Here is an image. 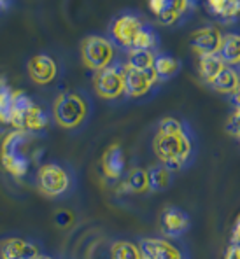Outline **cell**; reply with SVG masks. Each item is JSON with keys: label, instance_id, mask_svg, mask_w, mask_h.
<instances>
[{"label": "cell", "instance_id": "cell-1", "mask_svg": "<svg viewBox=\"0 0 240 259\" xmlns=\"http://www.w3.org/2000/svg\"><path fill=\"white\" fill-rule=\"evenodd\" d=\"M153 149L162 165H165L170 172L181 170L193 156V140L189 132L177 135L156 133L153 140Z\"/></svg>", "mask_w": 240, "mask_h": 259}, {"label": "cell", "instance_id": "cell-2", "mask_svg": "<svg viewBox=\"0 0 240 259\" xmlns=\"http://www.w3.org/2000/svg\"><path fill=\"white\" fill-rule=\"evenodd\" d=\"M30 133L23 130H14L4 139L0 149V161L2 166L14 177H25L30 170L32 156L28 154Z\"/></svg>", "mask_w": 240, "mask_h": 259}, {"label": "cell", "instance_id": "cell-3", "mask_svg": "<svg viewBox=\"0 0 240 259\" xmlns=\"http://www.w3.org/2000/svg\"><path fill=\"white\" fill-rule=\"evenodd\" d=\"M90 105L88 100L77 91H65L56 97L53 104V116L55 121L65 130L79 128L86 121Z\"/></svg>", "mask_w": 240, "mask_h": 259}, {"label": "cell", "instance_id": "cell-4", "mask_svg": "<svg viewBox=\"0 0 240 259\" xmlns=\"http://www.w3.org/2000/svg\"><path fill=\"white\" fill-rule=\"evenodd\" d=\"M81 56L83 63L93 72L104 70L114 63L116 46L110 39H105L102 35H90L81 44Z\"/></svg>", "mask_w": 240, "mask_h": 259}, {"label": "cell", "instance_id": "cell-5", "mask_svg": "<svg viewBox=\"0 0 240 259\" xmlns=\"http://www.w3.org/2000/svg\"><path fill=\"white\" fill-rule=\"evenodd\" d=\"M37 189L49 198L62 196L70 188V175L58 163H46L37 172Z\"/></svg>", "mask_w": 240, "mask_h": 259}, {"label": "cell", "instance_id": "cell-6", "mask_svg": "<svg viewBox=\"0 0 240 259\" xmlns=\"http://www.w3.org/2000/svg\"><path fill=\"white\" fill-rule=\"evenodd\" d=\"M93 88L98 97L104 98V100H116L121 95H125L123 65L112 63L104 70L95 72Z\"/></svg>", "mask_w": 240, "mask_h": 259}, {"label": "cell", "instance_id": "cell-7", "mask_svg": "<svg viewBox=\"0 0 240 259\" xmlns=\"http://www.w3.org/2000/svg\"><path fill=\"white\" fill-rule=\"evenodd\" d=\"M144 25L146 23L140 20L139 16H135V14H121V16H117L116 20L110 23V40L117 48L130 51V49H133V42H135L139 32L144 28Z\"/></svg>", "mask_w": 240, "mask_h": 259}, {"label": "cell", "instance_id": "cell-8", "mask_svg": "<svg viewBox=\"0 0 240 259\" xmlns=\"http://www.w3.org/2000/svg\"><path fill=\"white\" fill-rule=\"evenodd\" d=\"M125 77V95L130 98H140L151 91L156 82L159 81L154 68L151 70H137L128 65H123Z\"/></svg>", "mask_w": 240, "mask_h": 259}, {"label": "cell", "instance_id": "cell-9", "mask_svg": "<svg viewBox=\"0 0 240 259\" xmlns=\"http://www.w3.org/2000/svg\"><path fill=\"white\" fill-rule=\"evenodd\" d=\"M221 42H223V33L216 26H204L193 32L189 46L200 56L218 55Z\"/></svg>", "mask_w": 240, "mask_h": 259}, {"label": "cell", "instance_id": "cell-10", "mask_svg": "<svg viewBox=\"0 0 240 259\" xmlns=\"http://www.w3.org/2000/svg\"><path fill=\"white\" fill-rule=\"evenodd\" d=\"M28 75L35 84H49L58 75V65L49 55H35L28 60Z\"/></svg>", "mask_w": 240, "mask_h": 259}, {"label": "cell", "instance_id": "cell-11", "mask_svg": "<svg viewBox=\"0 0 240 259\" xmlns=\"http://www.w3.org/2000/svg\"><path fill=\"white\" fill-rule=\"evenodd\" d=\"M189 228V217L184 210L177 207H169L159 215V230L170 238H177L186 233Z\"/></svg>", "mask_w": 240, "mask_h": 259}, {"label": "cell", "instance_id": "cell-12", "mask_svg": "<svg viewBox=\"0 0 240 259\" xmlns=\"http://www.w3.org/2000/svg\"><path fill=\"white\" fill-rule=\"evenodd\" d=\"M139 249L147 259H184L177 247L163 238H142L139 242Z\"/></svg>", "mask_w": 240, "mask_h": 259}, {"label": "cell", "instance_id": "cell-13", "mask_svg": "<svg viewBox=\"0 0 240 259\" xmlns=\"http://www.w3.org/2000/svg\"><path fill=\"white\" fill-rule=\"evenodd\" d=\"M2 259H37L41 256L35 243L25 238H9L2 243L0 249Z\"/></svg>", "mask_w": 240, "mask_h": 259}, {"label": "cell", "instance_id": "cell-14", "mask_svg": "<svg viewBox=\"0 0 240 259\" xmlns=\"http://www.w3.org/2000/svg\"><path fill=\"white\" fill-rule=\"evenodd\" d=\"M102 172L110 181H117L125 174V152L119 144H112L102 156Z\"/></svg>", "mask_w": 240, "mask_h": 259}, {"label": "cell", "instance_id": "cell-15", "mask_svg": "<svg viewBox=\"0 0 240 259\" xmlns=\"http://www.w3.org/2000/svg\"><path fill=\"white\" fill-rule=\"evenodd\" d=\"M33 100L21 90H13L11 95V109H13V116H11V126L14 130H23V121H25L28 110L33 107Z\"/></svg>", "mask_w": 240, "mask_h": 259}, {"label": "cell", "instance_id": "cell-16", "mask_svg": "<svg viewBox=\"0 0 240 259\" xmlns=\"http://www.w3.org/2000/svg\"><path fill=\"white\" fill-rule=\"evenodd\" d=\"M209 86L214 88V90L219 91V93L233 95L240 86V77L237 74V68L231 67V65H224V67L218 72V75L209 82Z\"/></svg>", "mask_w": 240, "mask_h": 259}, {"label": "cell", "instance_id": "cell-17", "mask_svg": "<svg viewBox=\"0 0 240 259\" xmlns=\"http://www.w3.org/2000/svg\"><path fill=\"white\" fill-rule=\"evenodd\" d=\"M207 6L223 21L240 20V0H207Z\"/></svg>", "mask_w": 240, "mask_h": 259}, {"label": "cell", "instance_id": "cell-18", "mask_svg": "<svg viewBox=\"0 0 240 259\" xmlns=\"http://www.w3.org/2000/svg\"><path fill=\"white\" fill-rule=\"evenodd\" d=\"M218 55L224 63L231 65V67L240 63V35L238 33H226V35H223V42H221Z\"/></svg>", "mask_w": 240, "mask_h": 259}, {"label": "cell", "instance_id": "cell-19", "mask_svg": "<svg viewBox=\"0 0 240 259\" xmlns=\"http://www.w3.org/2000/svg\"><path fill=\"white\" fill-rule=\"evenodd\" d=\"M149 191H165L172 184V172L165 165H154L147 168Z\"/></svg>", "mask_w": 240, "mask_h": 259}, {"label": "cell", "instance_id": "cell-20", "mask_svg": "<svg viewBox=\"0 0 240 259\" xmlns=\"http://www.w3.org/2000/svg\"><path fill=\"white\" fill-rule=\"evenodd\" d=\"M123 188L128 193H146L149 191V179H147V170L144 168H133L128 172V175L125 177V184Z\"/></svg>", "mask_w": 240, "mask_h": 259}, {"label": "cell", "instance_id": "cell-21", "mask_svg": "<svg viewBox=\"0 0 240 259\" xmlns=\"http://www.w3.org/2000/svg\"><path fill=\"white\" fill-rule=\"evenodd\" d=\"M153 68L158 79H170L181 70V62L170 55H156Z\"/></svg>", "mask_w": 240, "mask_h": 259}, {"label": "cell", "instance_id": "cell-22", "mask_svg": "<svg viewBox=\"0 0 240 259\" xmlns=\"http://www.w3.org/2000/svg\"><path fill=\"white\" fill-rule=\"evenodd\" d=\"M154 51H147V49H130L127 55L128 67L137 68V70H151L154 65Z\"/></svg>", "mask_w": 240, "mask_h": 259}, {"label": "cell", "instance_id": "cell-23", "mask_svg": "<svg viewBox=\"0 0 240 259\" xmlns=\"http://www.w3.org/2000/svg\"><path fill=\"white\" fill-rule=\"evenodd\" d=\"M48 126V116L39 105H33L32 109L28 110L25 121H23V132L26 133H37L43 132V130Z\"/></svg>", "mask_w": 240, "mask_h": 259}, {"label": "cell", "instance_id": "cell-24", "mask_svg": "<svg viewBox=\"0 0 240 259\" xmlns=\"http://www.w3.org/2000/svg\"><path fill=\"white\" fill-rule=\"evenodd\" d=\"M223 60L219 58V55H211V56H200V63H198V70H200V75L204 77V81L211 82L212 79L218 75V72L224 67Z\"/></svg>", "mask_w": 240, "mask_h": 259}, {"label": "cell", "instance_id": "cell-25", "mask_svg": "<svg viewBox=\"0 0 240 259\" xmlns=\"http://www.w3.org/2000/svg\"><path fill=\"white\" fill-rule=\"evenodd\" d=\"M142 252H140L139 245L127 240H119L114 242L110 247V259H140Z\"/></svg>", "mask_w": 240, "mask_h": 259}, {"label": "cell", "instance_id": "cell-26", "mask_svg": "<svg viewBox=\"0 0 240 259\" xmlns=\"http://www.w3.org/2000/svg\"><path fill=\"white\" fill-rule=\"evenodd\" d=\"M11 95L13 90L7 84L4 77H0V121L4 124L11 123V116H13V109H11Z\"/></svg>", "mask_w": 240, "mask_h": 259}, {"label": "cell", "instance_id": "cell-27", "mask_svg": "<svg viewBox=\"0 0 240 259\" xmlns=\"http://www.w3.org/2000/svg\"><path fill=\"white\" fill-rule=\"evenodd\" d=\"M158 46V35L151 26L144 25V28L139 32L135 42H133V49H147V51H154Z\"/></svg>", "mask_w": 240, "mask_h": 259}, {"label": "cell", "instance_id": "cell-28", "mask_svg": "<svg viewBox=\"0 0 240 259\" xmlns=\"http://www.w3.org/2000/svg\"><path fill=\"white\" fill-rule=\"evenodd\" d=\"M184 132H188V128L177 117H163L158 124V133H165V135H177Z\"/></svg>", "mask_w": 240, "mask_h": 259}, {"label": "cell", "instance_id": "cell-29", "mask_svg": "<svg viewBox=\"0 0 240 259\" xmlns=\"http://www.w3.org/2000/svg\"><path fill=\"white\" fill-rule=\"evenodd\" d=\"M75 217H74V212L67 210V208H60V210L55 212V224L62 230H67L74 224Z\"/></svg>", "mask_w": 240, "mask_h": 259}, {"label": "cell", "instance_id": "cell-30", "mask_svg": "<svg viewBox=\"0 0 240 259\" xmlns=\"http://www.w3.org/2000/svg\"><path fill=\"white\" fill-rule=\"evenodd\" d=\"M226 132L230 133V135L240 139V109H237L230 116V119H228V123H226Z\"/></svg>", "mask_w": 240, "mask_h": 259}, {"label": "cell", "instance_id": "cell-31", "mask_svg": "<svg viewBox=\"0 0 240 259\" xmlns=\"http://www.w3.org/2000/svg\"><path fill=\"white\" fill-rule=\"evenodd\" d=\"M167 6H169V0H149V9L153 11L154 16L162 14L167 9Z\"/></svg>", "mask_w": 240, "mask_h": 259}, {"label": "cell", "instance_id": "cell-32", "mask_svg": "<svg viewBox=\"0 0 240 259\" xmlns=\"http://www.w3.org/2000/svg\"><path fill=\"white\" fill-rule=\"evenodd\" d=\"M231 97H233V104L237 105V109H240V86H238V90L231 95Z\"/></svg>", "mask_w": 240, "mask_h": 259}, {"label": "cell", "instance_id": "cell-33", "mask_svg": "<svg viewBox=\"0 0 240 259\" xmlns=\"http://www.w3.org/2000/svg\"><path fill=\"white\" fill-rule=\"evenodd\" d=\"M4 9H6V2H4V0H0V13H2Z\"/></svg>", "mask_w": 240, "mask_h": 259}, {"label": "cell", "instance_id": "cell-34", "mask_svg": "<svg viewBox=\"0 0 240 259\" xmlns=\"http://www.w3.org/2000/svg\"><path fill=\"white\" fill-rule=\"evenodd\" d=\"M37 259H53V257H49V256H43V254H41V256L37 257Z\"/></svg>", "mask_w": 240, "mask_h": 259}, {"label": "cell", "instance_id": "cell-35", "mask_svg": "<svg viewBox=\"0 0 240 259\" xmlns=\"http://www.w3.org/2000/svg\"><path fill=\"white\" fill-rule=\"evenodd\" d=\"M235 68H237V74H238V77H240V63L235 65Z\"/></svg>", "mask_w": 240, "mask_h": 259}, {"label": "cell", "instance_id": "cell-36", "mask_svg": "<svg viewBox=\"0 0 240 259\" xmlns=\"http://www.w3.org/2000/svg\"><path fill=\"white\" fill-rule=\"evenodd\" d=\"M2 124H4V123H2V121H0V128H2Z\"/></svg>", "mask_w": 240, "mask_h": 259}, {"label": "cell", "instance_id": "cell-37", "mask_svg": "<svg viewBox=\"0 0 240 259\" xmlns=\"http://www.w3.org/2000/svg\"><path fill=\"white\" fill-rule=\"evenodd\" d=\"M140 259H147V257H144V256H142V257H140Z\"/></svg>", "mask_w": 240, "mask_h": 259}, {"label": "cell", "instance_id": "cell-38", "mask_svg": "<svg viewBox=\"0 0 240 259\" xmlns=\"http://www.w3.org/2000/svg\"><path fill=\"white\" fill-rule=\"evenodd\" d=\"M191 2H196V0H191Z\"/></svg>", "mask_w": 240, "mask_h": 259}, {"label": "cell", "instance_id": "cell-39", "mask_svg": "<svg viewBox=\"0 0 240 259\" xmlns=\"http://www.w3.org/2000/svg\"><path fill=\"white\" fill-rule=\"evenodd\" d=\"M4 2H6V0H4Z\"/></svg>", "mask_w": 240, "mask_h": 259}]
</instances>
